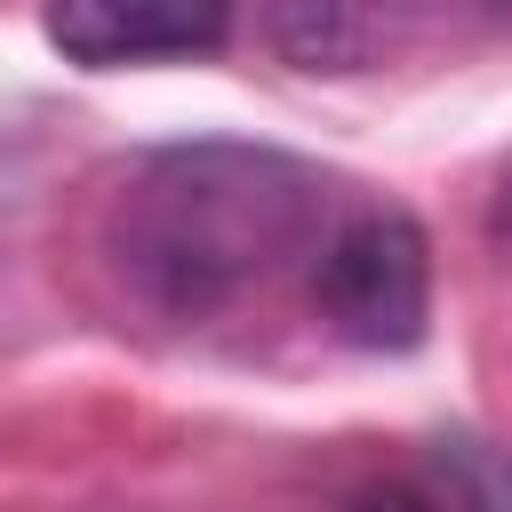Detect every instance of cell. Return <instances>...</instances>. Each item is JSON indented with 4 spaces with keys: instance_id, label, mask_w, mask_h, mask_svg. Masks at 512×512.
Segmentation results:
<instances>
[{
    "instance_id": "1",
    "label": "cell",
    "mask_w": 512,
    "mask_h": 512,
    "mask_svg": "<svg viewBox=\"0 0 512 512\" xmlns=\"http://www.w3.org/2000/svg\"><path fill=\"white\" fill-rule=\"evenodd\" d=\"M336 224V192L280 144H152L120 168L96 216L112 280L160 320H216L240 296L272 288L288 264H312Z\"/></svg>"
},
{
    "instance_id": "2",
    "label": "cell",
    "mask_w": 512,
    "mask_h": 512,
    "mask_svg": "<svg viewBox=\"0 0 512 512\" xmlns=\"http://www.w3.org/2000/svg\"><path fill=\"white\" fill-rule=\"evenodd\" d=\"M312 312L352 352H408L432 320V240L408 208H336L312 264Z\"/></svg>"
},
{
    "instance_id": "3",
    "label": "cell",
    "mask_w": 512,
    "mask_h": 512,
    "mask_svg": "<svg viewBox=\"0 0 512 512\" xmlns=\"http://www.w3.org/2000/svg\"><path fill=\"white\" fill-rule=\"evenodd\" d=\"M40 32L64 64H200L232 40V0H40Z\"/></svg>"
},
{
    "instance_id": "4",
    "label": "cell",
    "mask_w": 512,
    "mask_h": 512,
    "mask_svg": "<svg viewBox=\"0 0 512 512\" xmlns=\"http://www.w3.org/2000/svg\"><path fill=\"white\" fill-rule=\"evenodd\" d=\"M336 512H448L432 488H416V480H376V488H360V496H344Z\"/></svg>"
}]
</instances>
